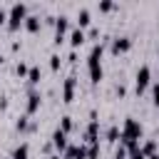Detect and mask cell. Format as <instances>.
I'll return each mask as SVG.
<instances>
[{
    "instance_id": "1",
    "label": "cell",
    "mask_w": 159,
    "mask_h": 159,
    "mask_svg": "<svg viewBox=\"0 0 159 159\" xmlns=\"http://www.w3.org/2000/svg\"><path fill=\"white\" fill-rule=\"evenodd\" d=\"M104 42H94L89 47V55H87V75H89V82L92 84H99L104 80V70H102V55H104Z\"/></svg>"
},
{
    "instance_id": "2",
    "label": "cell",
    "mask_w": 159,
    "mask_h": 159,
    "mask_svg": "<svg viewBox=\"0 0 159 159\" xmlns=\"http://www.w3.org/2000/svg\"><path fill=\"white\" fill-rule=\"evenodd\" d=\"M144 139V127L142 122H137L134 117H124L122 122V134H119V144L132 147V144H142Z\"/></svg>"
},
{
    "instance_id": "3",
    "label": "cell",
    "mask_w": 159,
    "mask_h": 159,
    "mask_svg": "<svg viewBox=\"0 0 159 159\" xmlns=\"http://www.w3.org/2000/svg\"><path fill=\"white\" fill-rule=\"evenodd\" d=\"M25 17H27V5L25 2H12L7 7V25L5 27L10 32H15V30H20L25 25Z\"/></svg>"
},
{
    "instance_id": "4",
    "label": "cell",
    "mask_w": 159,
    "mask_h": 159,
    "mask_svg": "<svg viewBox=\"0 0 159 159\" xmlns=\"http://www.w3.org/2000/svg\"><path fill=\"white\" fill-rule=\"evenodd\" d=\"M152 67L149 65H142L139 70H137V75H134V94L137 97H142L149 87H152Z\"/></svg>"
},
{
    "instance_id": "5",
    "label": "cell",
    "mask_w": 159,
    "mask_h": 159,
    "mask_svg": "<svg viewBox=\"0 0 159 159\" xmlns=\"http://www.w3.org/2000/svg\"><path fill=\"white\" fill-rule=\"evenodd\" d=\"M132 50V37L129 35H117V37H112V42H109V52L117 57V55H124V52H129Z\"/></svg>"
},
{
    "instance_id": "6",
    "label": "cell",
    "mask_w": 159,
    "mask_h": 159,
    "mask_svg": "<svg viewBox=\"0 0 159 159\" xmlns=\"http://www.w3.org/2000/svg\"><path fill=\"white\" fill-rule=\"evenodd\" d=\"M75 89H77V77H75V75H67V77L62 80V102H65V104L75 102Z\"/></svg>"
},
{
    "instance_id": "7",
    "label": "cell",
    "mask_w": 159,
    "mask_h": 159,
    "mask_svg": "<svg viewBox=\"0 0 159 159\" xmlns=\"http://www.w3.org/2000/svg\"><path fill=\"white\" fill-rule=\"evenodd\" d=\"M40 104H42V92L35 87V89H27V102H25V114H35L37 109H40Z\"/></svg>"
},
{
    "instance_id": "8",
    "label": "cell",
    "mask_w": 159,
    "mask_h": 159,
    "mask_svg": "<svg viewBox=\"0 0 159 159\" xmlns=\"http://www.w3.org/2000/svg\"><path fill=\"white\" fill-rule=\"evenodd\" d=\"M82 144H99V119H89L84 134H82Z\"/></svg>"
},
{
    "instance_id": "9",
    "label": "cell",
    "mask_w": 159,
    "mask_h": 159,
    "mask_svg": "<svg viewBox=\"0 0 159 159\" xmlns=\"http://www.w3.org/2000/svg\"><path fill=\"white\" fill-rule=\"evenodd\" d=\"M67 137H70V134H65L62 129H55V132H52V137H50V144H52V149H55L57 154H65V149L70 147Z\"/></svg>"
},
{
    "instance_id": "10",
    "label": "cell",
    "mask_w": 159,
    "mask_h": 159,
    "mask_svg": "<svg viewBox=\"0 0 159 159\" xmlns=\"http://www.w3.org/2000/svg\"><path fill=\"white\" fill-rule=\"evenodd\" d=\"M62 159H87V144H70Z\"/></svg>"
},
{
    "instance_id": "11",
    "label": "cell",
    "mask_w": 159,
    "mask_h": 159,
    "mask_svg": "<svg viewBox=\"0 0 159 159\" xmlns=\"http://www.w3.org/2000/svg\"><path fill=\"white\" fill-rule=\"evenodd\" d=\"M70 30H72V27H70V17H67V15H57V17H55V35H57V37H65Z\"/></svg>"
},
{
    "instance_id": "12",
    "label": "cell",
    "mask_w": 159,
    "mask_h": 159,
    "mask_svg": "<svg viewBox=\"0 0 159 159\" xmlns=\"http://www.w3.org/2000/svg\"><path fill=\"white\" fill-rule=\"evenodd\" d=\"M84 40H87V32L84 30H80L77 25L70 30V45H72V50H77V47H82L84 45Z\"/></svg>"
},
{
    "instance_id": "13",
    "label": "cell",
    "mask_w": 159,
    "mask_h": 159,
    "mask_svg": "<svg viewBox=\"0 0 159 159\" xmlns=\"http://www.w3.org/2000/svg\"><path fill=\"white\" fill-rule=\"evenodd\" d=\"M40 80H42L40 67H37V65H30V72H27V87H30V89H35V87L40 84Z\"/></svg>"
},
{
    "instance_id": "14",
    "label": "cell",
    "mask_w": 159,
    "mask_h": 159,
    "mask_svg": "<svg viewBox=\"0 0 159 159\" xmlns=\"http://www.w3.org/2000/svg\"><path fill=\"white\" fill-rule=\"evenodd\" d=\"M89 22H92V12L87 7H80L77 10V27L84 30V27H89Z\"/></svg>"
},
{
    "instance_id": "15",
    "label": "cell",
    "mask_w": 159,
    "mask_h": 159,
    "mask_svg": "<svg viewBox=\"0 0 159 159\" xmlns=\"http://www.w3.org/2000/svg\"><path fill=\"white\" fill-rule=\"evenodd\" d=\"M22 27H25L27 32H37V30L42 27V17H40V15H27V17H25V25H22Z\"/></svg>"
},
{
    "instance_id": "16",
    "label": "cell",
    "mask_w": 159,
    "mask_h": 159,
    "mask_svg": "<svg viewBox=\"0 0 159 159\" xmlns=\"http://www.w3.org/2000/svg\"><path fill=\"white\" fill-rule=\"evenodd\" d=\"M119 134H122V127H119V124H109L107 132H104V139H107L109 144H117V142H119Z\"/></svg>"
},
{
    "instance_id": "17",
    "label": "cell",
    "mask_w": 159,
    "mask_h": 159,
    "mask_svg": "<svg viewBox=\"0 0 159 159\" xmlns=\"http://www.w3.org/2000/svg\"><path fill=\"white\" fill-rule=\"evenodd\" d=\"M10 159H30V144H27V142L17 144V147L12 149V154H10Z\"/></svg>"
},
{
    "instance_id": "18",
    "label": "cell",
    "mask_w": 159,
    "mask_h": 159,
    "mask_svg": "<svg viewBox=\"0 0 159 159\" xmlns=\"http://www.w3.org/2000/svg\"><path fill=\"white\" fill-rule=\"evenodd\" d=\"M142 152H144V157L157 154V152H159V142H157V139H144V142H142Z\"/></svg>"
},
{
    "instance_id": "19",
    "label": "cell",
    "mask_w": 159,
    "mask_h": 159,
    "mask_svg": "<svg viewBox=\"0 0 159 159\" xmlns=\"http://www.w3.org/2000/svg\"><path fill=\"white\" fill-rule=\"evenodd\" d=\"M57 129H62L65 134H70V132L75 129V119H72L70 114H62V117H60V124H57Z\"/></svg>"
},
{
    "instance_id": "20",
    "label": "cell",
    "mask_w": 159,
    "mask_h": 159,
    "mask_svg": "<svg viewBox=\"0 0 159 159\" xmlns=\"http://www.w3.org/2000/svg\"><path fill=\"white\" fill-rule=\"evenodd\" d=\"M27 72H30V65H27L25 60H17V62H15V75H17L20 80H27Z\"/></svg>"
},
{
    "instance_id": "21",
    "label": "cell",
    "mask_w": 159,
    "mask_h": 159,
    "mask_svg": "<svg viewBox=\"0 0 159 159\" xmlns=\"http://www.w3.org/2000/svg\"><path fill=\"white\" fill-rule=\"evenodd\" d=\"M60 67H62V57H60L57 52H52V55H50V70H52V72H57Z\"/></svg>"
},
{
    "instance_id": "22",
    "label": "cell",
    "mask_w": 159,
    "mask_h": 159,
    "mask_svg": "<svg viewBox=\"0 0 159 159\" xmlns=\"http://www.w3.org/2000/svg\"><path fill=\"white\" fill-rule=\"evenodd\" d=\"M149 92H152V104H154V107H159V80H157V82H152Z\"/></svg>"
},
{
    "instance_id": "23",
    "label": "cell",
    "mask_w": 159,
    "mask_h": 159,
    "mask_svg": "<svg viewBox=\"0 0 159 159\" xmlns=\"http://www.w3.org/2000/svg\"><path fill=\"white\" fill-rule=\"evenodd\" d=\"M97 7H99V12H112L117 5H114L112 0H99V5H97Z\"/></svg>"
},
{
    "instance_id": "24",
    "label": "cell",
    "mask_w": 159,
    "mask_h": 159,
    "mask_svg": "<svg viewBox=\"0 0 159 159\" xmlns=\"http://www.w3.org/2000/svg\"><path fill=\"white\" fill-rule=\"evenodd\" d=\"M114 94H117L119 99H124V97H127V84H124V82H117V84H114Z\"/></svg>"
},
{
    "instance_id": "25",
    "label": "cell",
    "mask_w": 159,
    "mask_h": 159,
    "mask_svg": "<svg viewBox=\"0 0 159 159\" xmlns=\"http://www.w3.org/2000/svg\"><path fill=\"white\" fill-rule=\"evenodd\" d=\"M87 159H99V144H89L87 147Z\"/></svg>"
},
{
    "instance_id": "26",
    "label": "cell",
    "mask_w": 159,
    "mask_h": 159,
    "mask_svg": "<svg viewBox=\"0 0 159 159\" xmlns=\"http://www.w3.org/2000/svg\"><path fill=\"white\" fill-rule=\"evenodd\" d=\"M99 37V27H89L87 30V40H97Z\"/></svg>"
},
{
    "instance_id": "27",
    "label": "cell",
    "mask_w": 159,
    "mask_h": 159,
    "mask_svg": "<svg viewBox=\"0 0 159 159\" xmlns=\"http://www.w3.org/2000/svg\"><path fill=\"white\" fill-rule=\"evenodd\" d=\"M0 25H7V7L0 5Z\"/></svg>"
},
{
    "instance_id": "28",
    "label": "cell",
    "mask_w": 159,
    "mask_h": 159,
    "mask_svg": "<svg viewBox=\"0 0 159 159\" xmlns=\"http://www.w3.org/2000/svg\"><path fill=\"white\" fill-rule=\"evenodd\" d=\"M67 62H70V65H77V50H70V55H67Z\"/></svg>"
},
{
    "instance_id": "29",
    "label": "cell",
    "mask_w": 159,
    "mask_h": 159,
    "mask_svg": "<svg viewBox=\"0 0 159 159\" xmlns=\"http://www.w3.org/2000/svg\"><path fill=\"white\" fill-rule=\"evenodd\" d=\"M20 47H22V42H20V40H12V42H10V50H12V52H17Z\"/></svg>"
},
{
    "instance_id": "30",
    "label": "cell",
    "mask_w": 159,
    "mask_h": 159,
    "mask_svg": "<svg viewBox=\"0 0 159 159\" xmlns=\"http://www.w3.org/2000/svg\"><path fill=\"white\" fill-rule=\"evenodd\" d=\"M7 104H10V102H7V97H0V112H5V109H7Z\"/></svg>"
},
{
    "instance_id": "31",
    "label": "cell",
    "mask_w": 159,
    "mask_h": 159,
    "mask_svg": "<svg viewBox=\"0 0 159 159\" xmlns=\"http://www.w3.org/2000/svg\"><path fill=\"white\" fill-rule=\"evenodd\" d=\"M47 159H62V154H57V152H55V154H50Z\"/></svg>"
},
{
    "instance_id": "32",
    "label": "cell",
    "mask_w": 159,
    "mask_h": 159,
    "mask_svg": "<svg viewBox=\"0 0 159 159\" xmlns=\"http://www.w3.org/2000/svg\"><path fill=\"white\" fill-rule=\"evenodd\" d=\"M147 159H159V152H157V154H152V157H147Z\"/></svg>"
},
{
    "instance_id": "33",
    "label": "cell",
    "mask_w": 159,
    "mask_h": 159,
    "mask_svg": "<svg viewBox=\"0 0 159 159\" xmlns=\"http://www.w3.org/2000/svg\"><path fill=\"white\" fill-rule=\"evenodd\" d=\"M2 62H5V60H2V55H0V65H2Z\"/></svg>"
},
{
    "instance_id": "34",
    "label": "cell",
    "mask_w": 159,
    "mask_h": 159,
    "mask_svg": "<svg viewBox=\"0 0 159 159\" xmlns=\"http://www.w3.org/2000/svg\"><path fill=\"white\" fill-rule=\"evenodd\" d=\"M157 55H159V50H157Z\"/></svg>"
}]
</instances>
